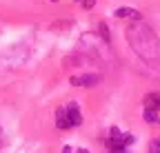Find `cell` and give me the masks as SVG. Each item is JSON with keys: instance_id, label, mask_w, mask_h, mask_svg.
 I'll list each match as a JSON object with an SVG mask.
<instances>
[{"instance_id": "cell-9", "label": "cell", "mask_w": 160, "mask_h": 153, "mask_svg": "<svg viewBox=\"0 0 160 153\" xmlns=\"http://www.w3.org/2000/svg\"><path fill=\"white\" fill-rule=\"evenodd\" d=\"M80 5H82L85 9H89V7H93V5H96V0H82Z\"/></svg>"}, {"instance_id": "cell-4", "label": "cell", "mask_w": 160, "mask_h": 153, "mask_svg": "<svg viewBox=\"0 0 160 153\" xmlns=\"http://www.w3.org/2000/svg\"><path fill=\"white\" fill-rule=\"evenodd\" d=\"M65 116H67V124H69V129L82 124V113H80L78 102H69V104L65 107Z\"/></svg>"}, {"instance_id": "cell-11", "label": "cell", "mask_w": 160, "mask_h": 153, "mask_svg": "<svg viewBox=\"0 0 160 153\" xmlns=\"http://www.w3.org/2000/svg\"><path fill=\"white\" fill-rule=\"evenodd\" d=\"M2 142H5V133H2V127H0V146H2Z\"/></svg>"}, {"instance_id": "cell-5", "label": "cell", "mask_w": 160, "mask_h": 153, "mask_svg": "<svg viewBox=\"0 0 160 153\" xmlns=\"http://www.w3.org/2000/svg\"><path fill=\"white\" fill-rule=\"evenodd\" d=\"M145 109L149 111H160V93H147L145 95Z\"/></svg>"}, {"instance_id": "cell-8", "label": "cell", "mask_w": 160, "mask_h": 153, "mask_svg": "<svg viewBox=\"0 0 160 153\" xmlns=\"http://www.w3.org/2000/svg\"><path fill=\"white\" fill-rule=\"evenodd\" d=\"M145 120H147V122H158V113H156V111L145 109Z\"/></svg>"}, {"instance_id": "cell-7", "label": "cell", "mask_w": 160, "mask_h": 153, "mask_svg": "<svg viewBox=\"0 0 160 153\" xmlns=\"http://www.w3.org/2000/svg\"><path fill=\"white\" fill-rule=\"evenodd\" d=\"M116 16H118V18H133V20H140V13H138L136 9H127V7H120V9L116 11Z\"/></svg>"}, {"instance_id": "cell-1", "label": "cell", "mask_w": 160, "mask_h": 153, "mask_svg": "<svg viewBox=\"0 0 160 153\" xmlns=\"http://www.w3.org/2000/svg\"><path fill=\"white\" fill-rule=\"evenodd\" d=\"M127 40L131 49L138 53V58L147 62L151 69L160 71V38L153 33V29L145 22H136L127 29Z\"/></svg>"}, {"instance_id": "cell-14", "label": "cell", "mask_w": 160, "mask_h": 153, "mask_svg": "<svg viewBox=\"0 0 160 153\" xmlns=\"http://www.w3.org/2000/svg\"><path fill=\"white\" fill-rule=\"evenodd\" d=\"M51 2H58V0H51Z\"/></svg>"}, {"instance_id": "cell-6", "label": "cell", "mask_w": 160, "mask_h": 153, "mask_svg": "<svg viewBox=\"0 0 160 153\" xmlns=\"http://www.w3.org/2000/svg\"><path fill=\"white\" fill-rule=\"evenodd\" d=\"M56 127H58L60 131L69 129V124H67V116H65V107H60V109L56 111Z\"/></svg>"}, {"instance_id": "cell-15", "label": "cell", "mask_w": 160, "mask_h": 153, "mask_svg": "<svg viewBox=\"0 0 160 153\" xmlns=\"http://www.w3.org/2000/svg\"><path fill=\"white\" fill-rule=\"evenodd\" d=\"M156 144H160V140H158V142H156Z\"/></svg>"}, {"instance_id": "cell-2", "label": "cell", "mask_w": 160, "mask_h": 153, "mask_svg": "<svg viewBox=\"0 0 160 153\" xmlns=\"http://www.w3.org/2000/svg\"><path fill=\"white\" fill-rule=\"evenodd\" d=\"M133 142L131 133H120L116 127L109 131V138H107V146L111 153H125V146H129Z\"/></svg>"}, {"instance_id": "cell-12", "label": "cell", "mask_w": 160, "mask_h": 153, "mask_svg": "<svg viewBox=\"0 0 160 153\" xmlns=\"http://www.w3.org/2000/svg\"><path fill=\"white\" fill-rule=\"evenodd\" d=\"M78 153H89V151H87V149H80V151H78Z\"/></svg>"}, {"instance_id": "cell-3", "label": "cell", "mask_w": 160, "mask_h": 153, "mask_svg": "<svg viewBox=\"0 0 160 153\" xmlns=\"http://www.w3.org/2000/svg\"><path fill=\"white\" fill-rule=\"evenodd\" d=\"M100 80H102L100 73H82V75H71V78H69V82L73 87H93Z\"/></svg>"}, {"instance_id": "cell-13", "label": "cell", "mask_w": 160, "mask_h": 153, "mask_svg": "<svg viewBox=\"0 0 160 153\" xmlns=\"http://www.w3.org/2000/svg\"><path fill=\"white\" fill-rule=\"evenodd\" d=\"M76 2H82V0H76Z\"/></svg>"}, {"instance_id": "cell-10", "label": "cell", "mask_w": 160, "mask_h": 153, "mask_svg": "<svg viewBox=\"0 0 160 153\" xmlns=\"http://www.w3.org/2000/svg\"><path fill=\"white\" fill-rule=\"evenodd\" d=\"M151 153H160V144H153L151 146Z\"/></svg>"}]
</instances>
